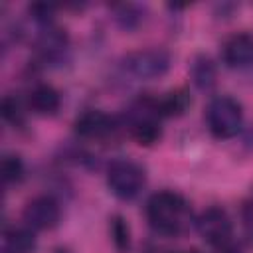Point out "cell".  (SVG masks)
Returning a JSON list of instances; mask_svg holds the SVG:
<instances>
[{
  "label": "cell",
  "instance_id": "obj_16",
  "mask_svg": "<svg viewBox=\"0 0 253 253\" xmlns=\"http://www.w3.org/2000/svg\"><path fill=\"white\" fill-rule=\"evenodd\" d=\"M24 162L18 154H4L2 156V180L6 186L18 184L24 178Z\"/></svg>",
  "mask_w": 253,
  "mask_h": 253
},
{
  "label": "cell",
  "instance_id": "obj_10",
  "mask_svg": "<svg viewBox=\"0 0 253 253\" xmlns=\"http://www.w3.org/2000/svg\"><path fill=\"white\" fill-rule=\"evenodd\" d=\"M28 105L38 115H55L61 107V95L53 85L40 83L30 91Z\"/></svg>",
  "mask_w": 253,
  "mask_h": 253
},
{
  "label": "cell",
  "instance_id": "obj_19",
  "mask_svg": "<svg viewBox=\"0 0 253 253\" xmlns=\"http://www.w3.org/2000/svg\"><path fill=\"white\" fill-rule=\"evenodd\" d=\"M174 253H200L198 249H186V251H174Z\"/></svg>",
  "mask_w": 253,
  "mask_h": 253
},
{
  "label": "cell",
  "instance_id": "obj_18",
  "mask_svg": "<svg viewBox=\"0 0 253 253\" xmlns=\"http://www.w3.org/2000/svg\"><path fill=\"white\" fill-rule=\"evenodd\" d=\"M241 223H243L245 237L253 245V198L251 200H245L241 204Z\"/></svg>",
  "mask_w": 253,
  "mask_h": 253
},
{
  "label": "cell",
  "instance_id": "obj_17",
  "mask_svg": "<svg viewBox=\"0 0 253 253\" xmlns=\"http://www.w3.org/2000/svg\"><path fill=\"white\" fill-rule=\"evenodd\" d=\"M2 117L14 126L24 125V109L16 97H4L2 99Z\"/></svg>",
  "mask_w": 253,
  "mask_h": 253
},
{
  "label": "cell",
  "instance_id": "obj_2",
  "mask_svg": "<svg viewBox=\"0 0 253 253\" xmlns=\"http://www.w3.org/2000/svg\"><path fill=\"white\" fill-rule=\"evenodd\" d=\"M200 235L217 251V253H241L239 241L233 237V223L229 213L221 206L206 208L196 219Z\"/></svg>",
  "mask_w": 253,
  "mask_h": 253
},
{
  "label": "cell",
  "instance_id": "obj_11",
  "mask_svg": "<svg viewBox=\"0 0 253 253\" xmlns=\"http://www.w3.org/2000/svg\"><path fill=\"white\" fill-rule=\"evenodd\" d=\"M115 24L125 30V32H132L136 30L144 18H146V6L142 4H134V2H121V4H111L109 6Z\"/></svg>",
  "mask_w": 253,
  "mask_h": 253
},
{
  "label": "cell",
  "instance_id": "obj_12",
  "mask_svg": "<svg viewBox=\"0 0 253 253\" xmlns=\"http://www.w3.org/2000/svg\"><path fill=\"white\" fill-rule=\"evenodd\" d=\"M190 77H192V83L200 91L213 89L215 83H217V67H215L213 59L206 53L196 55L190 63Z\"/></svg>",
  "mask_w": 253,
  "mask_h": 253
},
{
  "label": "cell",
  "instance_id": "obj_1",
  "mask_svg": "<svg viewBox=\"0 0 253 253\" xmlns=\"http://www.w3.org/2000/svg\"><path fill=\"white\" fill-rule=\"evenodd\" d=\"M146 219L156 233L182 235L192 225V210L182 194L160 190L146 202Z\"/></svg>",
  "mask_w": 253,
  "mask_h": 253
},
{
  "label": "cell",
  "instance_id": "obj_6",
  "mask_svg": "<svg viewBox=\"0 0 253 253\" xmlns=\"http://www.w3.org/2000/svg\"><path fill=\"white\" fill-rule=\"evenodd\" d=\"M22 219L24 225L30 229H38V231L53 229L61 219V206L53 196L47 194L36 196L24 206Z\"/></svg>",
  "mask_w": 253,
  "mask_h": 253
},
{
  "label": "cell",
  "instance_id": "obj_4",
  "mask_svg": "<svg viewBox=\"0 0 253 253\" xmlns=\"http://www.w3.org/2000/svg\"><path fill=\"white\" fill-rule=\"evenodd\" d=\"M146 184L144 168L132 158H115L107 168V186L119 200H134Z\"/></svg>",
  "mask_w": 253,
  "mask_h": 253
},
{
  "label": "cell",
  "instance_id": "obj_3",
  "mask_svg": "<svg viewBox=\"0 0 253 253\" xmlns=\"http://www.w3.org/2000/svg\"><path fill=\"white\" fill-rule=\"evenodd\" d=\"M206 121L210 132L219 138L227 140L237 136V132L243 126V109L241 103L235 101L229 95H217L210 101L206 109Z\"/></svg>",
  "mask_w": 253,
  "mask_h": 253
},
{
  "label": "cell",
  "instance_id": "obj_5",
  "mask_svg": "<svg viewBox=\"0 0 253 253\" xmlns=\"http://www.w3.org/2000/svg\"><path fill=\"white\" fill-rule=\"evenodd\" d=\"M170 65H172V55L162 47L136 49L123 59V69L134 79H142V81L164 77Z\"/></svg>",
  "mask_w": 253,
  "mask_h": 253
},
{
  "label": "cell",
  "instance_id": "obj_7",
  "mask_svg": "<svg viewBox=\"0 0 253 253\" xmlns=\"http://www.w3.org/2000/svg\"><path fill=\"white\" fill-rule=\"evenodd\" d=\"M69 47V38L63 28L47 24L42 26V32L36 38V51L38 55L47 63H59L65 57V51Z\"/></svg>",
  "mask_w": 253,
  "mask_h": 253
},
{
  "label": "cell",
  "instance_id": "obj_14",
  "mask_svg": "<svg viewBox=\"0 0 253 253\" xmlns=\"http://www.w3.org/2000/svg\"><path fill=\"white\" fill-rule=\"evenodd\" d=\"M154 103H156V111L160 117H178V115L186 113L192 99L184 89H176V91L164 93L162 97L154 99Z\"/></svg>",
  "mask_w": 253,
  "mask_h": 253
},
{
  "label": "cell",
  "instance_id": "obj_8",
  "mask_svg": "<svg viewBox=\"0 0 253 253\" xmlns=\"http://www.w3.org/2000/svg\"><path fill=\"white\" fill-rule=\"evenodd\" d=\"M75 132L85 140H103L117 128L115 119L99 109H89L75 119Z\"/></svg>",
  "mask_w": 253,
  "mask_h": 253
},
{
  "label": "cell",
  "instance_id": "obj_9",
  "mask_svg": "<svg viewBox=\"0 0 253 253\" xmlns=\"http://www.w3.org/2000/svg\"><path fill=\"white\" fill-rule=\"evenodd\" d=\"M221 59L227 67H245L253 61V36L237 32L229 36L221 45Z\"/></svg>",
  "mask_w": 253,
  "mask_h": 253
},
{
  "label": "cell",
  "instance_id": "obj_15",
  "mask_svg": "<svg viewBox=\"0 0 253 253\" xmlns=\"http://www.w3.org/2000/svg\"><path fill=\"white\" fill-rule=\"evenodd\" d=\"M109 231H111V239H113L117 251H121V253L128 251V247H130V229H128V223L125 221L123 215L117 213L109 219Z\"/></svg>",
  "mask_w": 253,
  "mask_h": 253
},
{
  "label": "cell",
  "instance_id": "obj_13",
  "mask_svg": "<svg viewBox=\"0 0 253 253\" xmlns=\"http://www.w3.org/2000/svg\"><path fill=\"white\" fill-rule=\"evenodd\" d=\"M36 237L30 227H6L4 229V253H34Z\"/></svg>",
  "mask_w": 253,
  "mask_h": 253
}]
</instances>
